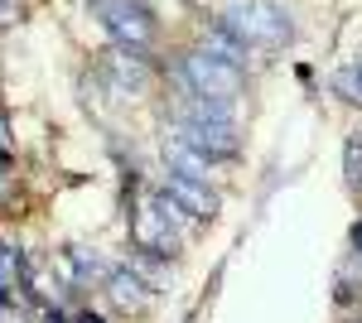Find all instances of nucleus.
Segmentation results:
<instances>
[{"label":"nucleus","mask_w":362,"mask_h":323,"mask_svg":"<svg viewBox=\"0 0 362 323\" xmlns=\"http://www.w3.org/2000/svg\"><path fill=\"white\" fill-rule=\"evenodd\" d=\"M174 135L184 145H194L203 160H237L242 150V126L232 116V102H184L179 116H174Z\"/></svg>","instance_id":"nucleus-1"},{"label":"nucleus","mask_w":362,"mask_h":323,"mask_svg":"<svg viewBox=\"0 0 362 323\" xmlns=\"http://www.w3.org/2000/svg\"><path fill=\"white\" fill-rule=\"evenodd\" d=\"M174 78H179V87H184V97H194V102H237L242 87H247V78H242L237 63L213 58L208 49H189V54H179Z\"/></svg>","instance_id":"nucleus-2"},{"label":"nucleus","mask_w":362,"mask_h":323,"mask_svg":"<svg viewBox=\"0 0 362 323\" xmlns=\"http://www.w3.org/2000/svg\"><path fill=\"white\" fill-rule=\"evenodd\" d=\"M223 25L247 44V49H280L295 39V20L280 10L276 0H237L223 15Z\"/></svg>","instance_id":"nucleus-3"},{"label":"nucleus","mask_w":362,"mask_h":323,"mask_svg":"<svg viewBox=\"0 0 362 323\" xmlns=\"http://www.w3.org/2000/svg\"><path fill=\"white\" fill-rule=\"evenodd\" d=\"M87 10L97 15V25L112 34V44L121 49H155L160 39V20L145 0H87Z\"/></svg>","instance_id":"nucleus-4"},{"label":"nucleus","mask_w":362,"mask_h":323,"mask_svg":"<svg viewBox=\"0 0 362 323\" xmlns=\"http://www.w3.org/2000/svg\"><path fill=\"white\" fill-rule=\"evenodd\" d=\"M102 73H107V82H112L121 97H140V92L150 87V58L140 54V49L112 44V49L102 54Z\"/></svg>","instance_id":"nucleus-5"},{"label":"nucleus","mask_w":362,"mask_h":323,"mask_svg":"<svg viewBox=\"0 0 362 323\" xmlns=\"http://www.w3.org/2000/svg\"><path fill=\"white\" fill-rule=\"evenodd\" d=\"M131 232H136V251H155V256H169V261L179 256V242L169 237V222H165V213H160V203H155V193L136 203Z\"/></svg>","instance_id":"nucleus-6"},{"label":"nucleus","mask_w":362,"mask_h":323,"mask_svg":"<svg viewBox=\"0 0 362 323\" xmlns=\"http://www.w3.org/2000/svg\"><path fill=\"white\" fill-rule=\"evenodd\" d=\"M160 193H169V198H174V203H179L189 217H198V222L218 217V208H223V198H218V189H213V184H203V179H184V174H169V169H165Z\"/></svg>","instance_id":"nucleus-7"},{"label":"nucleus","mask_w":362,"mask_h":323,"mask_svg":"<svg viewBox=\"0 0 362 323\" xmlns=\"http://www.w3.org/2000/svg\"><path fill=\"white\" fill-rule=\"evenodd\" d=\"M102 290H107V299H112V309H121V314H145V309H150V299H155V290H150L131 266L107 270Z\"/></svg>","instance_id":"nucleus-8"},{"label":"nucleus","mask_w":362,"mask_h":323,"mask_svg":"<svg viewBox=\"0 0 362 323\" xmlns=\"http://www.w3.org/2000/svg\"><path fill=\"white\" fill-rule=\"evenodd\" d=\"M208 164H213V160H203L194 145H184L179 135L165 145V169H169V174H184V179H203V184H208Z\"/></svg>","instance_id":"nucleus-9"},{"label":"nucleus","mask_w":362,"mask_h":323,"mask_svg":"<svg viewBox=\"0 0 362 323\" xmlns=\"http://www.w3.org/2000/svg\"><path fill=\"white\" fill-rule=\"evenodd\" d=\"M198 49H208L213 58H227V63H237V68H242V63L251 58V49H247V44H242V39H237V34H232L227 25H223V20H218V25L203 34V44H198Z\"/></svg>","instance_id":"nucleus-10"},{"label":"nucleus","mask_w":362,"mask_h":323,"mask_svg":"<svg viewBox=\"0 0 362 323\" xmlns=\"http://www.w3.org/2000/svg\"><path fill=\"white\" fill-rule=\"evenodd\" d=\"M68 280L73 285H102L107 280V261L92 251V246H68Z\"/></svg>","instance_id":"nucleus-11"},{"label":"nucleus","mask_w":362,"mask_h":323,"mask_svg":"<svg viewBox=\"0 0 362 323\" xmlns=\"http://www.w3.org/2000/svg\"><path fill=\"white\" fill-rule=\"evenodd\" d=\"M131 270H136L140 280L150 285V290H165L169 280H174V270H169V256H155V251H136L131 256Z\"/></svg>","instance_id":"nucleus-12"},{"label":"nucleus","mask_w":362,"mask_h":323,"mask_svg":"<svg viewBox=\"0 0 362 323\" xmlns=\"http://www.w3.org/2000/svg\"><path fill=\"white\" fill-rule=\"evenodd\" d=\"M343 179L353 193H362V131H353L343 145Z\"/></svg>","instance_id":"nucleus-13"},{"label":"nucleus","mask_w":362,"mask_h":323,"mask_svg":"<svg viewBox=\"0 0 362 323\" xmlns=\"http://www.w3.org/2000/svg\"><path fill=\"white\" fill-rule=\"evenodd\" d=\"M20 275H25V270H20V256H15L10 246L0 242V299L15 290V280H20Z\"/></svg>","instance_id":"nucleus-14"},{"label":"nucleus","mask_w":362,"mask_h":323,"mask_svg":"<svg viewBox=\"0 0 362 323\" xmlns=\"http://www.w3.org/2000/svg\"><path fill=\"white\" fill-rule=\"evenodd\" d=\"M334 92L343 97V102H353V107H362V73L358 68H343L334 78Z\"/></svg>","instance_id":"nucleus-15"},{"label":"nucleus","mask_w":362,"mask_h":323,"mask_svg":"<svg viewBox=\"0 0 362 323\" xmlns=\"http://www.w3.org/2000/svg\"><path fill=\"white\" fill-rule=\"evenodd\" d=\"M15 160V135H10V126H5V116H0V164Z\"/></svg>","instance_id":"nucleus-16"},{"label":"nucleus","mask_w":362,"mask_h":323,"mask_svg":"<svg viewBox=\"0 0 362 323\" xmlns=\"http://www.w3.org/2000/svg\"><path fill=\"white\" fill-rule=\"evenodd\" d=\"M353 261H358V266H362V222H358V227H353ZM358 275H362V270H358Z\"/></svg>","instance_id":"nucleus-17"},{"label":"nucleus","mask_w":362,"mask_h":323,"mask_svg":"<svg viewBox=\"0 0 362 323\" xmlns=\"http://www.w3.org/2000/svg\"><path fill=\"white\" fill-rule=\"evenodd\" d=\"M5 193H10V174H5V164H0V203H5Z\"/></svg>","instance_id":"nucleus-18"},{"label":"nucleus","mask_w":362,"mask_h":323,"mask_svg":"<svg viewBox=\"0 0 362 323\" xmlns=\"http://www.w3.org/2000/svg\"><path fill=\"white\" fill-rule=\"evenodd\" d=\"M73 323H102V319H92V314H78V319H73Z\"/></svg>","instance_id":"nucleus-19"},{"label":"nucleus","mask_w":362,"mask_h":323,"mask_svg":"<svg viewBox=\"0 0 362 323\" xmlns=\"http://www.w3.org/2000/svg\"><path fill=\"white\" fill-rule=\"evenodd\" d=\"M358 73H362V54H358Z\"/></svg>","instance_id":"nucleus-20"}]
</instances>
